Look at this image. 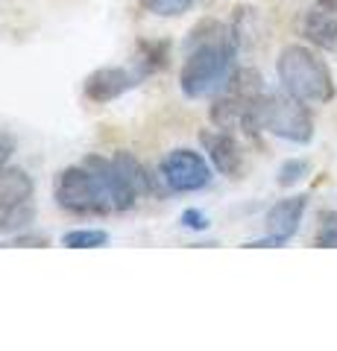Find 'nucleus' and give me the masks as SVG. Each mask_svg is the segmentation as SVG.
Listing matches in <instances>:
<instances>
[{"mask_svg":"<svg viewBox=\"0 0 337 351\" xmlns=\"http://www.w3.org/2000/svg\"><path fill=\"white\" fill-rule=\"evenodd\" d=\"M235 53L237 44L232 38V29L220 21H200L188 36V53H185L179 88L185 97L200 100L223 91L229 76L235 73Z\"/></svg>","mask_w":337,"mask_h":351,"instance_id":"1","label":"nucleus"},{"mask_svg":"<svg viewBox=\"0 0 337 351\" xmlns=\"http://www.w3.org/2000/svg\"><path fill=\"white\" fill-rule=\"evenodd\" d=\"M276 71H279V82L285 88V94L297 97L302 103L323 106V103H332L337 94L329 64L320 59V53H314L305 44H288V47H281Z\"/></svg>","mask_w":337,"mask_h":351,"instance_id":"2","label":"nucleus"},{"mask_svg":"<svg viewBox=\"0 0 337 351\" xmlns=\"http://www.w3.org/2000/svg\"><path fill=\"white\" fill-rule=\"evenodd\" d=\"M246 132H270L290 144H311L314 138V117L305 103L290 94H261L249 103L244 117Z\"/></svg>","mask_w":337,"mask_h":351,"instance_id":"3","label":"nucleus"},{"mask_svg":"<svg viewBox=\"0 0 337 351\" xmlns=\"http://www.w3.org/2000/svg\"><path fill=\"white\" fill-rule=\"evenodd\" d=\"M53 199L62 211L68 214H112L117 205L108 193L106 182L97 176L89 164H77V167H65L56 182H53Z\"/></svg>","mask_w":337,"mask_h":351,"instance_id":"4","label":"nucleus"},{"mask_svg":"<svg viewBox=\"0 0 337 351\" xmlns=\"http://www.w3.org/2000/svg\"><path fill=\"white\" fill-rule=\"evenodd\" d=\"M161 170V179L173 193H194V191H202L209 188L211 179H214V170L211 164L205 161V156H200L197 149H188V147H179V149H170L165 158L159 164Z\"/></svg>","mask_w":337,"mask_h":351,"instance_id":"5","label":"nucleus"},{"mask_svg":"<svg viewBox=\"0 0 337 351\" xmlns=\"http://www.w3.org/2000/svg\"><path fill=\"white\" fill-rule=\"evenodd\" d=\"M305 208H308V196H288V199H279L264 217L267 237L253 240V243H246V246H285L288 240L299 232Z\"/></svg>","mask_w":337,"mask_h":351,"instance_id":"6","label":"nucleus"},{"mask_svg":"<svg viewBox=\"0 0 337 351\" xmlns=\"http://www.w3.org/2000/svg\"><path fill=\"white\" fill-rule=\"evenodd\" d=\"M200 144L205 147V152H209V161H211V167L217 173L229 176V179L241 176V170H244V149H241V144L235 141V135L229 129H202L200 132Z\"/></svg>","mask_w":337,"mask_h":351,"instance_id":"7","label":"nucleus"},{"mask_svg":"<svg viewBox=\"0 0 337 351\" xmlns=\"http://www.w3.org/2000/svg\"><path fill=\"white\" fill-rule=\"evenodd\" d=\"M141 76L126 71V68H97L94 73H89V80H85V97H89L91 103H112L117 100L121 94H126L129 88L138 85Z\"/></svg>","mask_w":337,"mask_h":351,"instance_id":"8","label":"nucleus"},{"mask_svg":"<svg viewBox=\"0 0 337 351\" xmlns=\"http://www.w3.org/2000/svg\"><path fill=\"white\" fill-rule=\"evenodd\" d=\"M302 36L320 50H337V12L332 9H311L302 21Z\"/></svg>","mask_w":337,"mask_h":351,"instance_id":"9","label":"nucleus"},{"mask_svg":"<svg viewBox=\"0 0 337 351\" xmlns=\"http://www.w3.org/2000/svg\"><path fill=\"white\" fill-rule=\"evenodd\" d=\"M32 179L27 176V170L21 167H0V211H9L15 205L32 202Z\"/></svg>","mask_w":337,"mask_h":351,"instance_id":"10","label":"nucleus"},{"mask_svg":"<svg viewBox=\"0 0 337 351\" xmlns=\"http://www.w3.org/2000/svg\"><path fill=\"white\" fill-rule=\"evenodd\" d=\"M246 108H249L246 100H241V97H235V94H229V91H223V94L211 103V123H214L217 129L244 126Z\"/></svg>","mask_w":337,"mask_h":351,"instance_id":"11","label":"nucleus"},{"mask_svg":"<svg viewBox=\"0 0 337 351\" xmlns=\"http://www.w3.org/2000/svg\"><path fill=\"white\" fill-rule=\"evenodd\" d=\"M223 91H229L235 97H241V100L253 103L264 94V80H261V73L255 68H235V73L229 76V82H226Z\"/></svg>","mask_w":337,"mask_h":351,"instance_id":"12","label":"nucleus"},{"mask_svg":"<svg viewBox=\"0 0 337 351\" xmlns=\"http://www.w3.org/2000/svg\"><path fill=\"white\" fill-rule=\"evenodd\" d=\"M108 243V234L103 228H73V232L62 234V246L68 249H100Z\"/></svg>","mask_w":337,"mask_h":351,"instance_id":"13","label":"nucleus"},{"mask_svg":"<svg viewBox=\"0 0 337 351\" xmlns=\"http://www.w3.org/2000/svg\"><path fill=\"white\" fill-rule=\"evenodd\" d=\"M141 53V64H144V73H153V71H165L167 68V44L165 41H144L138 47Z\"/></svg>","mask_w":337,"mask_h":351,"instance_id":"14","label":"nucleus"},{"mask_svg":"<svg viewBox=\"0 0 337 351\" xmlns=\"http://www.w3.org/2000/svg\"><path fill=\"white\" fill-rule=\"evenodd\" d=\"M191 3L194 0H141V6L150 15H159V18H176L182 12H188Z\"/></svg>","mask_w":337,"mask_h":351,"instance_id":"15","label":"nucleus"},{"mask_svg":"<svg viewBox=\"0 0 337 351\" xmlns=\"http://www.w3.org/2000/svg\"><path fill=\"white\" fill-rule=\"evenodd\" d=\"M305 173H308V161L288 158V161H281V167H279V184L281 188H293V184H299L305 179Z\"/></svg>","mask_w":337,"mask_h":351,"instance_id":"16","label":"nucleus"},{"mask_svg":"<svg viewBox=\"0 0 337 351\" xmlns=\"http://www.w3.org/2000/svg\"><path fill=\"white\" fill-rule=\"evenodd\" d=\"M317 246H337V214H320V232H317Z\"/></svg>","mask_w":337,"mask_h":351,"instance_id":"17","label":"nucleus"},{"mask_svg":"<svg viewBox=\"0 0 337 351\" xmlns=\"http://www.w3.org/2000/svg\"><path fill=\"white\" fill-rule=\"evenodd\" d=\"M182 226L194 228V232H202V228H209V217L197 208H188V211H182Z\"/></svg>","mask_w":337,"mask_h":351,"instance_id":"18","label":"nucleus"},{"mask_svg":"<svg viewBox=\"0 0 337 351\" xmlns=\"http://www.w3.org/2000/svg\"><path fill=\"white\" fill-rule=\"evenodd\" d=\"M12 152H15L12 138L0 132V167H6V164H9V156H12Z\"/></svg>","mask_w":337,"mask_h":351,"instance_id":"19","label":"nucleus"},{"mask_svg":"<svg viewBox=\"0 0 337 351\" xmlns=\"http://www.w3.org/2000/svg\"><path fill=\"white\" fill-rule=\"evenodd\" d=\"M47 237H27V234H15V246H47Z\"/></svg>","mask_w":337,"mask_h":351,"instance_id":"20","label":"nucleus"}]
</instances>
